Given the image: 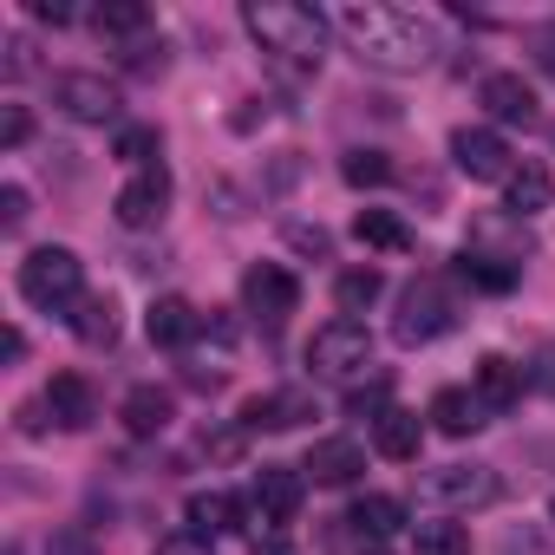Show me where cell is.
I'll use <instances>...</instances> for the list:
<instances>
[{
    "instance_id": "cell-1",
    "label": "cell",
    "mask_w": 555,
    "mask_h": 555,
    "mask_svg": "<svg viewBox=\"0 0 555 555\" xmlns=\"http://www.w3.org/2000/svg\"><path fill=\"white\" fill-rule=\"evenodd\" d=\"M334 27L347 34L353 60L373 73H425L438 60V34L405 14V8H379V0H353V8L334 14Z\"/></svg>"
},
{
    "instance_id": "cell-2",
    "label": "cell",
    "mask_w": 555,
    "mask_h": 555,
    "mask_svg": "<svg viewBox=\"0 0 555 555\" xmlns=\"http://www.w3.org/2000/svg\"><path fill=\"white\" fill-rule=\"evenodd\" d=\"M242 27L248 40L282 66V73H321V53H327V21L301 0H248L242 8Z\"/></svg>"
},
{
    "instance_id": "cell-3",
    "label": "cell",
    "mask_w": 555,
    "mask_h": 555,
    "mask_svg": "<svg viewBox=\"0 0 555 555\" xmlns=\"http://www.w3.org/2000/svg\"><path fill=\"white\" fill-rule=\"evenodd\" d=\"M21 295H27V308L73 321V308L86 301V261H79L73 248H60V242L34 248V255L21 261Z\"/></svg>"
},
{
    "instance_id": "cell-4",
    "label": "cell",
    "mask_w": 555,
    "mask_h": 555,
    "mask_svg": "<svg viewBox=\"0 0 555 555\" xmlns=\"http://www.w3.org/2000/svg\"><path fill=\"white\" fill-rule=\"evenodd\" d=\"M451 327H457V301H451V288L438 282V274H418V282L399 295L392 340H399V347H431V340L451 334Z\"/></svg>"
},
{
    "instance_id": "cell-5",
    "label": "cell",
    "mask_w": 555,
    "mask_h": 555,
    "mask_svg": "<svg viewBox=\"0 0 555 555\" xmlns=\"http://www.w3.org/2000/svg\"><path fill=\"white\" fill-rule=\"evenodd\" d=\"M308 366H314V379H360L373 366V327L366 321H347V314L327 321V327H314Z\"/></svg>"
},
{
    "instance_id": "cell-6",
    "label": "cell",
    "mask_w": 555,
    "mask_h": 555,
    "mask_svg": "<svg viewBox=\"0 0 555 555\" xmlns=\"http://www.w3.org/2000/svg\"><path fill=\"white\" fill-rule=\"evenodd\" d=\"M496 470L490 464H438V470H425L418 477V496L425 503H438V509H483V503H496Z\"/></svg>"
},
{
    "instance_id": "cell-7",
    "label": "cell",
    "mask_w": 555,
    "mask_h": 555,
    "mask_svg": "<svg viewBox=\"0 0 555 555\" xmlns=\"http://www.w3.org/2000/svg\"><path fill=\"white\" fill-rule=\"evenodd\" d=\"M242 308H248L261 327H282V321L301 308V282H295L282 261H255V268L242 274Z\"/></svg>"
},
{
    "instance_id": "cell-8",
    "label": "cell",
    "mask_w": 555,
    "mask_h": 555,
    "mask_svg": "<svg viewBox=\"0 0 555 555\" xmlns=\"http://www.w3.org/2000/svg\"><path fill=\"white\" fill-rule=\"evenodd\" d=\"M451 164H457L470 183H509L516 151H509L503 131H490V125H457V131H451Z\"/></svg>"
},
{
    "instance_id": "cell-9",
    "label": "cell",
    "mask_w": 555,
    "mask_h": 555,
    "mask_svg": "<svg viewBox=\"0 0 555 555\" xmlns=\"http://www.w3.org/2000/svg\"><path fill=\"white\" fill-rule=\"evenodd\" d=\"M53 105L66 118H79V125H112L125 99H118V86L105 73H60L53 79Z\"/></svg>"
},
{
    "instance_id": "cell-10",
    "label": "cell",
    "mask_w": 555,
    "mask_h": 555,
    "mask_svg": "<svg viewBox=\"0 0 555 555\" xmlns=\"http://www.w3.org/2000/svg\"><path fill=\"white\" fill-rule=\"evenodd\" d=\"M301 496H308V477L295 464H261L255 470V522L261 529H288L295 509H301Z\"/></svg>"
},
{
    "instance_id": "cell-11",
    "label": "cell",
    "mask_w": 555,
    "mask_h": 555,
    "mask_svg": "<svg viewBox=\"0 0 555 555\" xmlns=\"http://www.w3.org/2000/svg\"><path fill=\"white\" fill-rule=\"evenodd\" d=\"M112 209H118V222H125V229H157V222H164V209H170V170H164V164L131 170V183L112 196Z\"/></svg>"
},
{
    "instance_id": "cell-12",
    "label": "cell",
    "mask_w": 555,
    "mask_h": 555,
    "mask_svg": "<svg viewBox=\"0 0 555 555\" xmlns=\"http://www.w3.org/2000/svg\"><path fill=\"white\" fill-rule=\"evenodd\" d=\"M477 99H483V112L496 118V125H535L542 112H535V86L522 79V73H490L483 86H477Z\"/></svg>"
},
{
    "instance_id": "cell-13",
    "label": "cell",
    "mask_w": 555,
    "mask_h": 555,
    "mask_svg": "<svg viewBox=\"0 0 555 555\" xmlns=\"http://www.w3.org/2000/svg\"><path fill=\"white\" fill-rule=\"evenodd\" d=\"M464 248H477V255H496V261L522 268V255H529V229H522V216L496 209V216H477V222H470V242H464Z\"/></svg>"
},
{
    "instance_id": "cell-14",
    "label": "cell",
    "mask_w": 555,
    "mask_h": 555,
    "mask_svg": "<svg viewBox=\"0 0 555 555\" xmlns=\"http://www.w3.org/2000/svg\"><path fill=\"white\" fill-rule=\"evenodd\" d=\"M301 418H314L308 392H255L242 405V431H295Z\"/></svg>"
},
{
    "instance_id": "cell-15",
    "label": "cell",
    "mask_w": 555,
    "mask_h": 555,
    "mask_svg": "<svg viewBox=\"0 0 555 555\" xmlns=\"http://www.w3.org/2000/svg\"><path fill=\"white\" fill-rule=\"evenodd\" d=\"M144 334H151V347H190V340L203 334V314H196L183 295H157V301L144 308Z\"/></svg>"
},
{
    "instance_id": "cell-16",
    "label": "cell",
    "mask_w": 555,
    "mask_h": 555,
    "mask_svg": "<svg viewBox=\"0 0 555 555\" xmlns=\"http://www.w3.org/2000/svg\"><path fill=\"white\" fill-rule=\"evenodd\" d=\"M522 386H529V373H522L516 360H503V353H483V360H477V386H470V392L483 399L490 418H503V412L522 399Z\"/></svg>"
},
{
    "instance_id": "cell-17",
    "label": "cell",
    "mask_w": 555,
    "mask_h": 555,
    "mask_svg": "<svg viewBox=\"0 0 555 555\" xmlns=\"http://www.w3.org/2000/svg\"><path fill=\"white\" fill-rule=\"evenodd\" d=\"M47 412H53V425L86 431V425L99 418V392H92V379H86V373H53V386H47Z\"/></svg>"
},
{
    "instance_id": "cell-18",
    "label": "cell",
    "mask_w": 555,
    "mask_h": 555,
    "mask_svg": "<svg viewBox=\"0 0 555 555\" xmlns=\"http://www.w3.org/2000/svg\"><path fill=\"white\" fill-rule=\"evenodd\" d=\"M418 444H425V418H418V412H405V405H386V412L373 418V451H379V457H392V464H412V457H418Z\"/></svg>"
},
{
    "instance_id": "cell-19",
    "label": "cell",
    "mask_w": 555,
    "mask_h": 555,
    "mask_svg": "<svg viewBox=\"0 0 555 555\" xmlns=\"http://www.w3.org/2000/svg\"><path fill=\"white\" fill-rule=\"evenodd\" d=\"M301 470H308L314 483H353V477L366 470V451H360V438H314Z\"/></svg>"
},
{
    "instance_id": "cell-20",
    "label": "cell",
    "mask_w": 555,
    "mask_h": 555,
    "mask_svg": "<svg viewBox=\"0 0 555 555\" xmlns=\"http://www.w3.org/2000/svg\"><path fill=\"white\" fill-rule=\"evenodd\" d=\"M503 196H509V203H503L509 216H522V222H529V216H542V209L555 203V177H548V164H535V157H522V164L509 170V183H503Z\"/></svg>"
},
{
    "instance_id": "cell-21",
    "label": "cell",
    "mask_w": 555,
    "mask_h": 555,
    "mask_svg": "<svg viewBox=\"0 0 555 555\" xmlns=\"http://www.w3.org/2000/svg\"><path fill=\"white\" fill-rule=\"evenodd\" d=\"M183 522H190V535L216 542V535L242 529V503H235L229 490H190V503H183Z\"/></svg>"
},
{
    "instance_id": "cell-22",
    "label": "cell",
    "mask_w": 555,
    "mask_h": 555,
    "mask_svg": "<svg viewBox=\"0 0 555 555\" xmlns=\"http://www.w3.org/2000/svg\"><path fill=\"white\" fill-rule=\"evenodd\" d=\"M444 438H470V431H483L490 425V412H483V399L477 392H464V386H444L438 399H431V412H425Z\"/></svg>"
},
{
    "instance_id": "cell-23",
    "label": "cell",
    "mask_w": 555,
    "mask_h": 555,
    "mask_svg": "<svg viewBox=\"0 0 555 555\" xmlns=\"http://www.w3.org/2000/svg\"><path fill=\"white\" fill-rule=\"evenodd\" d=\"M170 412H177V405H170V392H164V386H131V392H125V405H118V418H125V431H131V438H157V431L170 425Z\"/></svg>"
},
{
    "instance_id": "cell-24",
    "label": "cell",
    "mask_w": 555,
    "mask_h": 555,
    "mask_svg": "<svg viewBox=\"0 0 555 555\" xmlns=\"http://www.w3.org/2000/svg\"><path fill=\"white\" fill-rule=\"evenodd\" d=\"M347 522H353L360 535H373V542H379V535H399V529H405V503H399V496H386V490H366V496L353 503V516H347Z\"/></svg>"
},
{
    "instance_id": "cell-25",
    "label": "cell",
    "mask_w": 555,
    "mask_h": 555,
    "mask_svg": "<svg viewBox=\"0 0 555 555\" xmlns=\"http://www.w3.org/2000/svg\"><path fill=\"white\" fill-rule=\"evenodd\" d=\"M73 334H79L86 347H112V340H118V308H112V295H86V301L73 308Z\"/></svg>"
},
{
    "instance_id": "cell-26",
    "label": "cell",
    "mask_w": 555,
    "mask_h": 555,
    "mask_svg": "<svg viewBox=\"0 0 555 555\" xmlns=\"http://www.w3.org/2000/svg\"><path fill=\"white\" fill-rule=\"evenodd\" d=\"M457 274H464L470 288H483V295H509L522 268H509V261H496V255H477V248H464V255H457Z\"/></svg>"
},
{
    "instance_id": "cell-27",
    "label": "cell",
    "mask_w": 555,
    "mask_h": 555,
    "mask_svg": "<svg viewBox=\"0 0 555 555\" xmlns=\"http://www.w3.org/2000/svg\"><path fill=\"white\" fill-rule=\"evenodd\" d=\"M379 295H386V274H379V268H347L340 282H334V301H340V314H347V321H353V314H366Z\"/></svg>"
},
{
    "instance_id": "cell-28",
    "label": "cell",
    "mask_w": 555,
    "mask_h": 555,
    "mask_svg": "<svg viewBox=\"0 0 555 555\" xmlns=\"http://www.w3.org/2000/svg\"><path fill=\"white\" fill-rule=\"evenodd\" d=\"M353 235H360L366 248H392V255L412 248V229H405L392 209H360V216H353Z\"/></svg>"
},
{
    "instance_id": "cell-29",
    "label": "cell",
    "mask_w": 555,
    "mask_h": 555,
    "mask_svg": "<svg viewBox=\"0 0 555 555\" xmlns=\"http://www.w3.org/2000/svg\"><path fill=\"white\" fill-rule=\"evenodd\" d=\"M412 542H418V555H470V529L464 522H412Z\"/></svg>"
},
{
    "instance_id": "cell-30",
    "label": "cell",
    "mask_w": 555,
    "mask_h": 555,
    "mask_svg": "<svg viewBox=\"0 0 555 555\" xmlns=\"http://www.w3.org/2000/svg\"><path fill=\"white\" fill-rule=\"evenodd\" d=\"M157 151H164L157 125H125V131H118V144H112V157H125L131 170H151V164H157Z\"/></svg>"
},
{
    "instance_id": "cell-31",
    "label": "cell",
    "mask_w": 555,
    "mask_h": 555,
    "mask_svg": "<svg viewBox=\"0 0 555 555\" xmlns=\"http://www.w3.org/2000/svg\"><path fill=\"white\" fill-rule=\"evenodd\" d=\"M340 177H347L353 190H373V183H392V164H386V151H347Z\"/></svg>"
},
{
    "instance_id": "cell-32",
    "label": "cell",
    "mask_w": 555,
    "mask_h": 555,
    "mask_svg": "<svg viewBox=\"0 0 555 555\" xmlns=\"http://www.w3.org/2000/svg\"><path fill=\"white\" fill-rule=\"evenodd\" d=\"M92 27H99V34H144V27H151V14L138 8V0H112V8H99V14H92Z\"/></svg>"
},
{
    "instance_id": "cell-33",
    "label": "cell",
    "mask_w": 555,
    "mask_h": 555,
    "mask_svg": "<svg viewBox=\"0 0 555 555\" xmlns=\"http://www.w3.org/2000/svg\"><path fill=\"white\" fill-rule=\"evenodd\" d=\"M164 66H170V47H164V40H131V47H125V73L151 79V73H164Z\"/></svg>"
},
{
    "instance_id": "cell-34",
    "label": "cell",
    "mask_w": 555,
    "mask_h": 555,
    "mask_svg": "<svg viewBox=\"0 0 555 555\" xmlns=\"http://www.w3.org/2000/svg\"><path fill=\"white\" fill-rule=\"evenodd\" d=\"M386 405H392V399H386V379H373V386H360V392L347 399V412H353V418H366V425H373Z\"/></svg>"
},
{
    "instance_id": "cell-35",
    "label": "cell",
    "mask_w": 555,
    "mask_h": 555,
    "mask_svg": "<svg viewBox=\"0 0 555 555\" xmlns=\"http://www.w3.org/2000/svg\"><path fill=\"white\" fill-rule=\"evenodd\" d=\"M522 373H529V386H535V392H548V399H555V340H542V347H535V360H529Z\"/></svg>"
},
{
    "instance_id": "cell-36",
    "label": "cell",
    "mask_w": 555,
    "mask_h": 555,
    "mask_svg": "<svg viewBox=\"0 0 555 555\" xmlns=\"http://www.w3.org/2000/svg\"><path fill=\"white\" fill-rule=\"evenodd\" d=\"M27 131H34L27 105H8V112H0V144H8V151H21V144H27Z\"/></svg>"
},
{
    "instance_id": "cell-37",
    "label": "cell",
    "mask_w": 555,
    "mask_h": 555,
    "mask_svg": "<svg viewBox=\"0 0 555 555\" xmlns=\"http://www.w3.org/2000/svg\"><path fill=\"white\" fill-rule=\"evenodd\" d=\"M21 222H27V190H21V183H8V190H0V229L14 235Z\"/></svg>"
},
{
    "instance_id": "cell-38",
    "label": "cell",
    "mask_w": 555,
    "mask_h": 555,
    "mask_svg": "<svg viewBox=\"0 0 555 555\" xmlns=\"http://www.w3.org/2000/svg\"><path fill=\"white\" fill-rule=\"evenodd\" d=\"M529 53H535V66L555 79V21H542V27H529Z\"/></svg>"
},
{
    "instance_id": "cell-39",
    "label": "cell",
    "mask_w": 555,
    "mask_h": 555,
    "mask_svg": "<svg viewBox=\"0 0 555 555\" xmlns=\"http://www.w3.org/2000/svg\"><path fill=\"white\" fill-rule=\"evenodd\" d=\"M151 555H216V548H209L203 535H190V529H183V535H164V542H157Z\"/></svg>"
},
{
    "instance_id": "cell-40",
    "label": "cell",
    "mask_w": 555,
    "mask_h": 555,
    "mask_svg": "<svg viewBox=\"0 0 555 555\" xmlns=\"http://www.w3.org/2000/svg\"><path fill=\"white\" fill-rule=\"evenodd\" d=\"M288 242L308 248V255H327V229H321V222H314V229H308V222H288Z\"/></svg>"
},
{
    "instance_id": "cell-41",
    "label": "cell",
    "mask_w": 555,
    "mask_h": 555,
    "mask_svg": "<svg viewBox=\"0 0 555 555\" xmlns=\"http://www.w3.org/2000/svg\"><path fill=\"white\" fill-rule=\"evenodd\" d=\"M255 555H295V542H288L282 529H261V535H255Z\"/></svg>"
},
{
    "instance_id": "cell-42",
    "label": "cell",
    "mask_w": 555,
    "mask_h": 555,
    "mask_svg": "<svg viewBox=\"0 0 555 555\" xmlns=\"http://www.w3.org/2000/svg\"><path fill=\"white\" fill-rule=\"evenodd\" d=\"M34 21H47V27H66V21H73V8H60V0H34Z\"/></svg>"
},
{
    "instance_id": "cell-43",
    "label": "cell",
    "mask_w": 555,
    "mask_h": 555,
    "mask_svg": "<svg viewBox=\"0 0 555 555\" xmlns=\"http://www.w3.org/2000/svg\"><path fill=\"white\" fill-rule=\"evenodd\" d=\"M209 314H216V308H209ZM203 334H216V340L229 347V340H235V321H222V314H216V321H203Z\"/></svg>"
},
{
    "instance_id": "cell-44",
    "label": "cell",
    "mask_w": 555,
    "mask_h": 555,
    "mask_svg": "<svg viewBox=\"0 0 555 555\" xmlns=\"http://www.w3.org/2000/svg\"><path fill=\"white\" fill-rule=\"evenodd\" d=\"M53 555H92V542H79V535H60V542H53Z\"/></svg>"
},
{
    "instance_id": "cell-45",
    "label": "cell",
    "mask_w": 555,
    "mask_h": 555,
    "mask_svg": "<svg viewBox=\"0 0 555 555\" xmlns=\"http://www.w3.org/2000/svg\"><path fill=\"white\" fill-rule=\"evenodd\" d=\"M366 555H392V548H366Z\"/></svg>"
},
{
    "instance_id": "cell-46",
    "label": "cell",
    "mask_w": 555,
    "mask_h": 555,
    "mask_svg": "<svg viewBox=\"0 0 555 555\" xmlns=\"http://www.w3.org/2000/svg\"><path fill=\"white\" fill-rule=\"evenodd\" d=\"M548 516H555V496H548Z\"/></svg>"
}]
</instances>
